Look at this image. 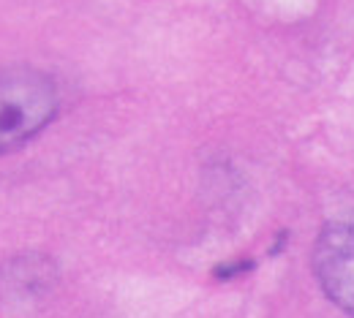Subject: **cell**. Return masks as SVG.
Here are the masks:
<instances>
[{"label": "cell", "mask_w": 354, "mask_h": 318, "mask_svg": "<svg viewBox=\"0 0 354 318\" xmlns=\"http://www.w3.org/2000/svg\"><path fill=\"white\" fill-rule=\"evenodd\" d=\"M60 95L44 71L19 66L0 71V152L17 150L44 131L57 115Z\"/></svg>", "instance_id": "6da1fadb"}, {"label": "cell", "mask_w": 354, "mask_h": 318, "mask_svg": "<svg viewBox=\"0 0 354 318\" xmlns=\"http://www.w3.org/2000/svg\"><path fill=\"white\" fill-rule=\"evenodd\" d=\"M313 272L322 291L354 316V215L333 221L316 239Z\"/></svg>", "instance_id": "7a4b0ae2"}, {"label": "cell", "mask_w": 354, "mask_h": 318, "mask_svg": "<svg viewBox=\"0 0 354 318\" xmlns=\"http://www.w3.org/2000/svg\"><path fill=\"white\" fill-rule=\"evenodd\" d=\"M55 283V264L28 253V256H14L0 267V299L11 308L17 305H36Z\"/></svg>", "instance_id": "3957f363"}, {"label": "cell", "mask_w": 354, "mask_h": 318, "mask_svg": "<svg viewBox=\"0 0 354 318\" xmlns=\"http://www.w3.org/2000/svg\"><path fill=\"white\" fill-rule=\"evenodd\" d=\"M254 264L251 261H234V264H221V267H216V277H221V280H229V277H237V275L248 272Z\"/></svg>", "instance_id": "277c9868"}]
</instances>
